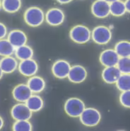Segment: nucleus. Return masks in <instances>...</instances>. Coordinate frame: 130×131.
<instances>
[{
  "instance_id": "obj_28",
  "label": "nucleus",
  "mask_w": 130,
  "mask_h": 131,
  "mask_svg": "<svg viewBox=\"0 0 130 131\" xmlns=\"http://www.w3.org/2000/svg\"><path fill=\"white\" fill-rule=\"evenodd\" d=\"M7 34V28L3 23L0 22V40L3 39Z\"/></svg>"
},
{
  "instance_id": "obj_8",
  "label": "nucleus",
  "mask_w": 130,
  "mask_h": 131,
  "mask_svg": "<svg viewBox=\"0 0 130 131\" xmlns=\"http://www.w3.org/2000/svg\"><path fill=\"white\" fill-rule=\"evenodd\" d=\"M38 66L37 62L32 59L22 60L18 65V70L23 75L32 77L37 73Z\"/></svg>"
},
{
  "instance_id": "obj_26",
  "label": "nucleus",
  "mask_w": 130,
  "mask_h": 131,
  "mask_svg": "<svg viewBox=\"0 0 130 131\" xmlns=\"http://www.w3.org/2000/svg\"><path fill=\"white\" fill-rule=\"evenodd\" d=\"M13 130L16 131L32 130V125L28 121H16L14 124Z\"/></svg>"
},
{
  "instance_id": "obj_5",
  "label": "nucleus",
  "mask_w": 130,
  "mask_h": 131,
  "mask_svg": "<svg viewBox=\"0 0 130 131\" xmlns=\"http://www.w3.org/2000/svg\"><path fill=\"white\" fill-rule=\"evenodd\" d=\"M92 38L95 43L99 45H105L112 38V33L106 26H98L95 28L91 34Z\"/></svg>"
},
{
  "instance_id": "obj_34",
  "label": "nucleus",
  "mask_w": 130,
  "mask_h": 131,
  "mask_svg": "<svg viewBox=\"0 0 130 131\" xmlns=\"http://www.w3.org/2000/svg\"><path fill=\"white\" fill-rule=\"evenodd\" d=\"M2 0H0V9L2 8Z\"/></svg>"
},
{
  "instance_id": "obj_7",
  "label": "nucleus",
  "mask_w": 130,
  "mask_h": 131,
  "mask_svg": "<svg viewBox=\"0 0 130 131\" xmlns=\"http://www.w3.org/2000/svg\"><path fill=\"white\" fill-rule=\"evenodd\" d=\"M91 11L97 18H106L110 14V4L104 0H96L92 5Z\"/></svg>"
},
{
  "instance_id": "obj_13",
  "label": "nucleus",
  "mask_w": 130,
  "mask_h": 131,
  "mask_svg": "<svg viewBox=\"0 0 130 131\" xmlns=\"http://www.w3.org/2000/svg\"><path fill=\"white\" fill-rule=\"evenodd\" d=\"M46 21L51 26H59L64 21L65 16L64 12L59 9H52L49 10L45 16Z\"/></svg>"
},
{
  "instance_id": "obj_32",
  "label": "nucleus",
  "mask_w": 130,
  "mask_h": 131,
  "mask_svg": "<svg viewBox=\"0 0 130 131\" xmlns=\"http://www.w3.org/2000/svg\"><path fill=\"white\" fill-rule=\"evenodd\" d=\"M104 1H105V2H107L108 3H112V2H115V1H117V0H104Z\"/></svg>"
},
{
  "instance_id": "obj_10",
  "label": "nucleus",
  "mask_w": 130,
  "mask_h": 131,
  "mask_svg": "<svg viewBox=\"0 0 130 131\" xmlns=\"http://www.w3.org/2000/svg\"><path fill=\"white\" fill-rule=\"evenodd\" d=\"M71 65L65 60H58L52 66V73L57 78L64 79L68 76Z\"/></svg>"
},
{
  "instance_id": "obj_19",
  "label": "nucleus",
  "mask_w": 130,
  "mask_h": 131,
  "mask_svg": "<svg viewBox=\"0 0 130 131\" xmlns=\"http://www.w3.org/2000/svg\"><path fill=\"white\" fill-rule=\"evenodd\" d=\"M14 53L16 57L21 60L31 59L33 55V51L32 48L26 45H23L15 48Z\"/></svg>"
},
{
  "instance_id": "obj_14",
  "label": "nucleus",
  "mask_w": 130,
  "mask_h": 131,
  "mask_svg": "<svg viewBox=\"0 0 130 131\" xmlns=\"http://www.w3.org/2000/svg\"><path fill=\"white\" fill-rule=\"evenodd\" d=\"M8 40L15 48L26 45L27 42V36L24 32L20 30H14L9 33Z\"/></svg>"
},
{
  "instance_id": "obj_4",
  "label": "nucleus",
  "mask_w": 130,
  "mask_h": 131,
  "mask_svg": "<svg viewBox=\"0 0 130 131\" xmlns=\"http://www.w3.org/2000/svg\"><path fill=\"white\" fill-rule=\"evenodd\" d=\"M84 109V103L77 98H71L68 99L64 105V110L66 113L74 118L79 117Z\"/></svg>"
},
{
  "instance_id": "obj_12",
  "label": "nucleus",
  "mask_w": 130,
  "mask_h": 131,
  "mask_svg": "<svg viewBox=\"0 0 130 131\" xmlns=\"http://www.w3.org/2000/svg\"><path fill=\"white\" fill-rule=\"evenodd\" d=\"M33 92L30 91L27 84H21L16 86L13 90V96L18 102H26L32 95Z\"/></svg>"
},
{
  "instance_id": "obj_3",
  "label": "nucleus",
  "mask_w": 130,
  "mask_h": 131,
  "mask_svg": "<svg viewBox=\"0 0 130 131\" xmlns=\"http://www.w3.org/2000/svg\"><path fill=\"white\" fill-rule=\"evenodd\" d=\"M70 37L75 43L84 44L89 41L91 34L90 30L86 26L79 25L74 26L71 30Z\"/></svg>"
},
{
  "instance_id": "obj_1",
  "label": "nucleus",
  "mask_w": 130,
  "mask_h": 131,
  "mask_svg": "<svg viewBox=\"0 0 130 131\" xmlns=\"http://www.w3.org/2000/svg\"><path fill=\"white\" fill-rule=\"evenodd\" d=\"M24 19L27 24L33 27H37L43 23L45 16L42 9L33 6L29 8L26 12Z\"/></svg>"
},
{
  "instance_id": "obj_6",
  "label": "nucleus",
  "mask_w": 130,
  "mask_h": 131,
  "mask_svg": "<svg viewBox=\"0 0 130 131\" xmlns=\"http://www.w3.org/2000/svg\"><path fill=\"white\" fill-rule=\"evenodd\" d=\"M11 116L16 121H28L32 116V111L26 104H18L13 107Z\"/></svg>"
},
{
  "instance_id": "obj_11",
  "label": "nucleus",
  "mask_w": 130,
  "mask_h": 131,
  "mask_svg": "<svg viewBox=\"0 0 130 131\" xmlns=\"http://www.w3.org/2000/svg\"><path fill=\"white\" fill-rule=\"evenodd\" d=\"M120 57L116 53L115 50H106L103 51L100 56V61L105 67L116 66Z\"/></svg>"
},
{
  "instance_id": "obj_22",
  "label": "nucleus",
  "mask_w": 130,
  "mask_h": 131,
  "mask_svg": "<svg viewBox=\"0 0 130 131\" xmlns=\"http://www.w3.org/2000/svg\"><path fill=\"white\" fill-rule=\"evenodd\" d=\"M15 48L11 45L8 39L0 40V55L3 57L11 56L14 53Z\"/></svg>"
},
{
  "instance_id": "obj_17",
  "label": "nucleus",
  "mask_w": 130,
  "mask_h": 131,
  "mask_svg": "<svg viewBox=\"0 0 130 131\" xmlns=\"http://www.w3.org/2000/svg\"><path fill=\"white\" fill-rule=\"evenodd\" d=\"M27 85L33 93H40L45 87V82L41 77H33L29 79Z\"/></svg>"
},
{
  "instance_id": "obj_27",
  "label": "nucleus",
  "mask_w": 130,
  "mask_h": 131,
  "mask_svg": "<svg viewBox=\"0 0 130 131\" xmlns=\"http://www.w3.org/2000/svg\"><path fill=\"white\" fill-rule=\"evenodd\" d=\"M120 103L123 106L126 108L130 107V92L129 91H124L120 95Z\"/></svg>"
},
{
  "instance_id": "obj_23",
  "label": "nucleus",
  "mask_w": 130,
  "mask_h": 131,
  "mask_svg": "<svg viewBox=\"0 0 130 131\" xmlns=\"http://www.w3.org/2000/svg\"><path fill=\"white\" fill-rule=\"evenodd\" d=\"M115 52L120 58L129 57L130 43L129 41H120L115 46Z\"/></svg>"
},
{
  "instance_id": "obj_9",
  "label": "nucleus",
  "mask_w": 130,
  "mask_h": 131,
  "mask_svg": "<svg viewBox=\"0 0 130 131\" xmlns=\"http://www.w3.org/2000/svg\"><path fill=\"white\" fill-rule=\"evenodd\" d=\"M67 77L73 83H81L87 77V71L81 65H75L71 67Z\"/></svg>"
},
{
  "instance_id": "obj_31",
  "label": "nucleus",
  "mask_w": 130,
  "mask_h": 131,
  "mask_svg": "<svg viewBox=\"0 0 130 131\" xmlns=\"http://www.w3.org/2000/svg\"><path fill=\"white\" fill-rule=\"evenodd\" d=\"M4 126V120L3 118L0 116V130L1 129H2Z\"/></svg>"
},
{
  "instance_id": "obj_15",
  "label": "nucleus",
  "mask_w": 130,
  "mask_h": 131,
  "mask_svg": "<svg viewBox=\"0 0 130 131\" xmlns=\"http://www.w3.org/2000/svg\"><path fill=\"white\" fill-rule=\"evenodd\" d=\"M122 74L117 66L106 67L102 73L103 79L108 84H115Z\"/></svg>"
},
{
  "instance_id": "obj_16",
  "label": "nucleus",
  "mask_w": 130,
  "mask_h": 131,
  "mask_svg": "<svg viewBox=\"0 0 130 131\" xmlns=\"http://www.w3.org/2000/svg\"><path fill=\"white\" fill-rule=\"evenodd\" d=\"M18 67V62L15 58L11 56L4 57L0 60V68L5 74H11L14 72Z\"/></svg>"
},
{
  "instance_id": "obj_25",
  "label": "nucleus",
  "mask_w": 130,
  "mask_h": 131,
  "mask_svg": "<svg viewBox=\"0 0 130 131\" xmlns=\"http://www.w3.org/2000/svg\"><path fill=\"white\" fill-rule=\"evenodd\" d=\"M117 67L120 71L121 74H129L130 72V59L129 57L120 58L117 64Z\"/></svg>"
},
{
  "instance_id": "obj_20",
  "label": "nucleus",
  "mask_w": 130,
  "mask_h": 131,
  "mask_svg": "<svg viewBox=\"0 0 130 131\" xmlns=\"http://www.w3.org/2000/svg\"><path fill=\"white\" fill-rule=\"evenodd\" d=\"M124 3L121 0H117L110 4V14L115 16H122L126 13Z\"/></svg>"
},
{
  "instance_id": "obj_21",
  "label": "nucleus",
  "mask_w": 130,
  "mask_h": 131,
  "mask_svg": "<svg viewBox=\"0 0 130 131\" xmlns=\"http://www.w3.org/2000/svg\"><path fill=\"white\" fill-rule=\"evenodd\" d=\"M21 0H2L3 9L8 13H15L21 9Z\"/></svg>"
},
{
  "instance_id": "obj_29",
  "label": "nucleus",
  "mask_w": 130,
  "mask_h": 131,
  "mask_svg": "<svg viewBox=\"0 0 130 131\" xmlns=\"http://www.w3.org/2000/svg\"><path fill=\"white\" fill-rule=\"evenodd\" d=\"M124 6H125V9L127 10V12H129L130 10V1L129 0H126V2H124Z\"/></svg>"
},
{
  "instance_id": "obj_33",
  "label": "nucleus",
  "mask_w": 130,
  "mask_h": 131,
  "mask_svg": "<svg viewBox=\"0 0 130 131\" xmlns=\"http://www.w3.org/2000/svg\"><path fill=\"white\" fill-rule=\"evenodd\" d=\"M3 74H4V72H2V69L0 68V79L2 78V77H3Z\"/></svg>"
},
{
  "instance_id": "obj_18",
  "label": "nucleus",
  "mask_w": 130,
  "mask_h": 131,
  "mask_svg": "<svg viewBox=\"0 0 130 131\" xmlns=\"http://www.w3.org/2000/svg\"><path fill=\"white\" fill-rule=\"evenodd\" d=\"M26 104L32 112H37L42 108L43 101L38 95H31L26 101Z\"/></svg>"
},
{
  "instance_id": "obj_2",
  "label": "nucleus",
  "mask_w": 130,
  "mask_h": 131,
  "mask_svg": "<svg viewBox=\"0 0 130 131\" xmlns=\"http://www.w3.org/2000/svg\"><path fill=\"white\" fill-rule=\"evenodd\" d=\"M79 117L81 122L86 126L89 127H93L98 125L100 123L101 118L100 112L93 108H85Z\"/></svg>"
},
{
  "instance_id": "obj_30",
  "label": "nucleus",
  "mask_w": 130,
  "mask_h": 131,
  "mask_svg": "<svg viewBox=\"0 0 130 131\" xmlns=\"http://www.w3.org/2000/svg\"><path fill=\"white\" fill-rule=\"evenodd\" d=\"M57 1L60 4H67L71 2L72 0H57Z\"/></svg>"
},
{
  "instance_id": "obj_24",
  "label": "nucleus",
  "mask_w": 130,
  "mask_h": 131,
  "mask_svg": "<svg viewBox=\"0 0 130 131\" xmlns=\"http://www.w3.org/2000/svg\"><path fill=\"white\" fill-rule=\"evenodd\" d=\"M116 86L119 90L122 92L129 91L130 76L129 74H122L116 82Z\"/></svg>"
}]
</instances>
